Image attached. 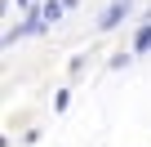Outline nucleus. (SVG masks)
<instances>
[{
  "label": "nucleus",
  "instance_id": "nucleus-2",
  "mask_svg": "<svg viewBox=\"0 0 151 147\" xmlns=\"http://www.w3.org/2000/svg\"><path fill=\"white\" fill-rule=\"evenodd\" d=\"M71 5H76V0H49V5L40 9V18H45V22H58V18H62Z\"/></svg>",
  "mask_w": 151,
  "mask_h": 147
},
{
  "label": "nucleus",
  "instance_id": "nucleus-1",
  "mask_svg": "<svg viewBox=\"0 0 151 147\" xmlns=\"http://www.w3.org/2000/svg\"><path fill=\"white\" fill-rule=\"evenodd\" d=\"M124 9H129V0H116V5H111V9L102 14V22H98V31H111V27H116V22L124 18Z\"/></svg>",
  "mask_w": 151,
  "mask_h": 147
}]
</instances>
